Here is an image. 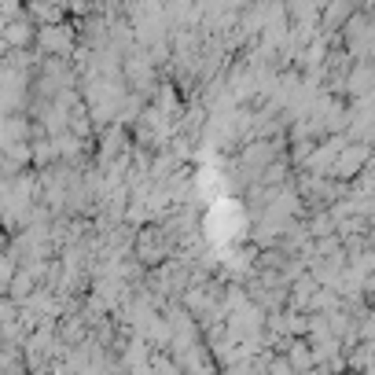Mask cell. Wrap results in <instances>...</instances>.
<instances>
[{"mask_svg": "<svg viewBox=\"0 0 375 375\" xmlns=\"http://www.w3.org/2000/svg\"><path fill=\"white\" fill-rule=\"evenodd\" d=\"M37 41H41L44 52H66L70 48V30L66 26H41Z\"/></svg>", "mask_w": 375, "mask_h": 375, "instance_id": "obj_1", "label": "cell"}, {"mask_svg": "<svg viewBox=\"0 0 375 375\" xmlns=\"http://www.w3.org/2000/svg\"><path fill=\"white\" fill-rule=\"evenodd\" d=\"M364 159H368V147H364V144H357V147H342V154H339V162H335V169H331V173H339V176L357 173Z\"/></svg>", "mask_w": 375, "mask_h": 375, "instance_id": "obj_2", "label": "cell"}, {"mask_svg": "<svg viewBox=\"0 0 375 375\" xmlns=\"http://www.w3.org/2000/svg\"><path fill=\"white\" fill-rule=\"evenodd\" d=\"M309 353H313V349H309L305 342H291V349H287V364H291L295 371H309V368L317 364L313 357H309Z\"/></svg>", "mask_w": 375, "mask_h": 375, "instance_id": "obj_3", "label": "cell"}, {"mask_svg": "<svg viewBox=\"0 0 375 375\" xmlns=\"http://www.w3.org/2000/svg\"><path fill=\"white\" fill-rule=\"evenodd\" d=\"M30 30H33V26H26V22H15V26H8L4 37H8L11 44H26V41H30Z\"/></svg>", "mask_w": 375, "mask_h": 375, "instance_id": "obj_4", "label": "cell"}]
</instances>
